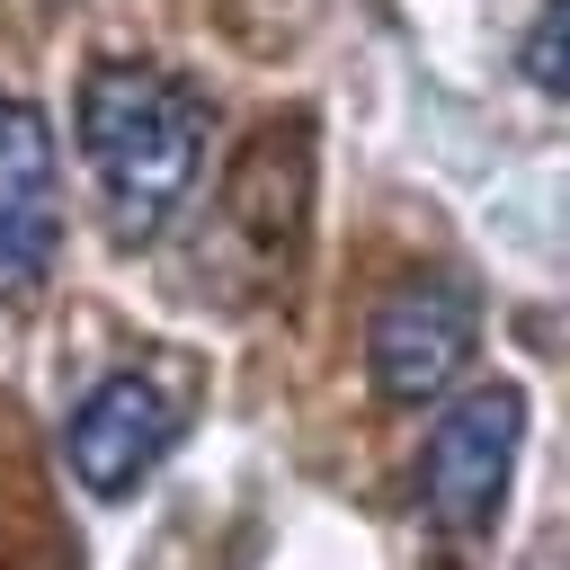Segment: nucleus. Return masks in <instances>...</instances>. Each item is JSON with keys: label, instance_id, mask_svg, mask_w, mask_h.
<instances>
[{"label": "nucleus", "instance_id": "obj_3", "mask_svg": "<svg viewBox=\"0 0 570 570\" xmlns=\"http://www.w3.org/2000/svg\"><path fill=\"white\" fill-rule=\"evenodd\" d=\"M481 347V303L463 276H401L365 321V374L383 401H436Z\"/></svg>", "mask_w": 570, "mask_h": 570}, {"label": "nucleus", "instance_id": "obj_2", "mask_svg": "<svg viewBox=\"0 0 570 570\" xmlns=\"http://www.w3.org/2000/svg\"><path fill=\"white\" fill-rule=\"evenodd\" d=\"M517 445H525V392L517 383H472L463 401H445L428 445H419V517L445 543H481L508 508Z\"/></svg>", "mask_w": 570, "mask_h": 570}, {"label": "nucleus", "instance_id": "obj_5", "mask_svg": "<svg viewBox=\"0 0 570 570\" xmlns=\"http://www.w3.org/2000/svg\"><path fill=\"white\" fill-rule=\"evenodd\" d=\"M169 445H178V401H169L160 374H107V383L71 410V428H62V463H71V481H80L89 499L142 490V481L169 463Z\"/></svg>", "mask_w": 570, "mask_h": 570}, {"label": "nucleus", "instance_id": "obj_1", "mask_svg": "<svg viewBox=\"0 0 570 570\" xmlns=\"http://www.w3.org/2000/svg\"><path fill=\"white\" fill-rule=\"evenodd\" d=\"M71 125H80V160H89V187L107 205V232L125 249L151 240L205 169V98L160 62L107 53L80 71Z\"/></svg>", "mask_w": 570, "mask_h": 570}, {"label": "nucleus", "instance_id": "obj_4", "mask_svg": "<svg viewBox=\"0 0 570 570\" xmlns=\"http://www.w3.org/2000/svg\"><path fill=\"white\" fill-rule=\"evenodd\" d=\"M62 249V151L36 98H0V312L45 294Z\"/></svg>", "mask_w": 570, "mask_h": 570}, {"label": "nucleus", "instance_id": "obj_6", "mask_svg": "<svg viewBox=\"0 0 570 570\" xmlns=\"http://www.w3.org/2000/svg\"><path fill=\"white\" fill-rule=\"evenodd\" d=\"M517 71H525L543 98H570V0H543V18H534L525 45H517Z\"/></svg>", "mask_w": 570, "mask_h": 570}]
</instances>
